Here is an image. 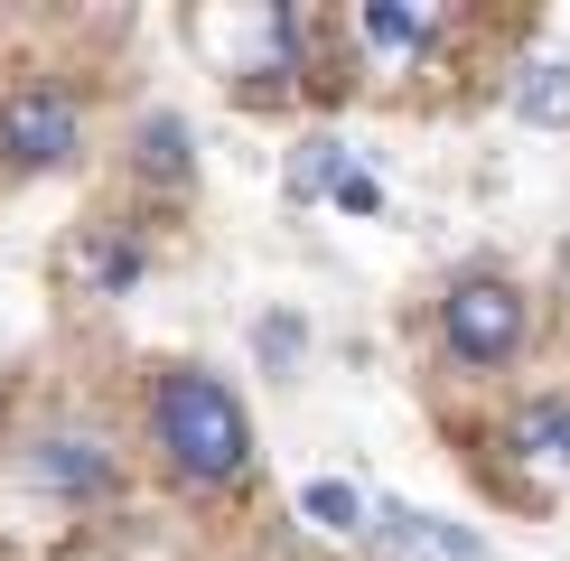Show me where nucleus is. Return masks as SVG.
Listing matches in <instances>:
<instances>
[{"label": "nucleus", "instance_id": "1", "mask_svg": "<svg viewBox=\"0 0 570 561\" xmlns=\"http://www.w3.org/2000/svg\"><path fill=\"white\" fill-rule=\"evenodd\" d=\"M159 450H169L187 478H234L253 459V421L244 403L216 384V374H169L159 384Z\"/></svg>", "mask_w": 570, "mask_h": 561}, {"label": "nucleus", "instance_id": "2", "mask_svg": "<svg viewBox=\"0 0 570 561\" xmlns=\"http://www.w3.org/2000/svg\"><path fill=\"white\" fill-rule=\"evenodd\" d=\"M440 327H449V356L459 365H505L514 346H524V299H514L505 280H459V291L440 299Z\"/></svg>", "mask_w": 570, "mask_h": 561}, {"label": "nucleus", "instance_id": "3", "mask_svg": "<svg viewBox=\"0 0 570 561\" xmlns=\"http://www.w3.org/2000/svg\"><path fill=\"white\" fill-rule=\"evenodd\" d=\"M66 150H76V94L19 85L10 104H0V159H10V169H57Z\"/></svg>", "mask_w": 570, "mask_h": 561}, {"label": "nucleus", "instance_id": "4", "mask_svg": "<svg viewBox=\"0 0 570 561\" xmlns=\"http://www.w3.org/2000/svg\"><path fill=\"white\" fill-rule=\"evenodd\" d=\"M29 478L47 486V496H112V450L85 431H57L29 450Z\"/></svg>", "mask_w": 570, "mask_h": 561}, {"label": "nucleus", "instance_id": "5", "mask_svg": "<svg viewBox=\"0 0 570 561\" xmlns=\"http://www.w3.org/2000/svg\"><path fill=\"white\" fill-rule=\"evenodd\" d=\"M374 524H384V533H393V543L412 552V561H487V543H478V533H468V524H440V514L384 505V514H374Z\"/></svg>", "mask_w": 570, "mask_h": 561}, {"label": "nucleus", "instance_id": "6", "mask_svg": "<svg viewBox=\"0 0 570 561\" xmlns=\"http://www.w3.org/2000/svg\"><path fill=\"white\" fill-rule=\"evenodd\" d=\"M514 112L542 131H570V66L561 57H533L524 76H514Z\"/></svg>", "mask_w": 570, "mask_h": 561}, {"label": "nucleus", "instance_id": "7", "mask_svg": "<svg viewBox=\"0 0 570 561\" xmlns=\"http://www.w3.org/2000/svg\"><path fill=\"white\" fill-rule=\"evenodd\" d=\"M514 450L542 459V468H570V403L552 393V403H524L514 412Z\"/></svg>", "mask_w": 570, "mask_h": 561}, {"label": "nucleus", "instance_id": "8", "mask_svg": "<svg viewBox=\"0 0 570 561\" xmlns=\"http://www.w3.org/2000/svg\"><path fill=\"white\" fill-rule=\"evenodd\" d=\"M140 280V253L122 244V234H104V244L76 253V291H131Z\"/></svg>", "mask_w": 570, "mask_h": 561}, {"label": "nucleus", "instance_id": "9", "mask_svg": "<svg viewBox=\"0 0 570 561\" xmlns=\"http://www.w3.org/2000/svg\"><path fill=\"white\" fill-rule=\"evenodd\" d=\"M299 514L327 524V533H355V524H365V496H355L346 478H318V486H299Z\"/></svg>", "mask_w": 570, "mask_h": 561}, {"label": "nucleus", "instance_id": "10", "mask_svg": "<svg viewBox=\"0 0 570 561\" xmlns=\"http://www.w3.org/2000/svg\"><path fill=\"white\" fill-rule=\"evenodd\" d=\"M140 169H150V178H178V169H187V122H169V112L140 122Z\"/></svg>", "mask_w": 570, "mask_h": 561}, {"label": "nucleus", "instance_id": "11", "mask_svg": "<svg viewBox=\"0 0 570 561\" xmlns=\"http://www.w3.org/2000/svg\"><path fill=\"white\" fill-rule=\"evenodd\" d=\"M253 356H263L272 374H291L299 365V318H263V327H253Z\"/></svg>", "mask_w": 570, "mask_h": 561}, {"label": "nucleus", "instance_id": "12", "mask_svg": "<svg viewBox=\"0 0 570 561\" xmlns=\"http://www.w3.org/2000/svg\"><path fill=\"white\" fill-rule=\"evenodd\" d=\"M365 38H374V47H421V19L402 10V0H374V10H365Z\"/></svg>", "mask_w": 570, "mask_h": 561}, {"label": "nucleus", "instance_id": "13", "mask_svg": "<svg viewBox=\"0 0 570 561\" xmlns=\"http://www.w3.org/2000/svg\"><path fill=\"white\" fill-rule=\"evenodd\" d=\"M327 197H337V206H355V216H374V206H384V187H374L365 169H337V187H327Z\"/></svg>", "mask_w": 570, "mask_h": 561}]
</instances>
